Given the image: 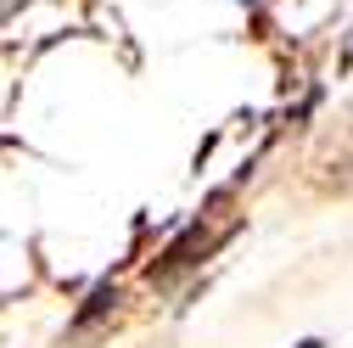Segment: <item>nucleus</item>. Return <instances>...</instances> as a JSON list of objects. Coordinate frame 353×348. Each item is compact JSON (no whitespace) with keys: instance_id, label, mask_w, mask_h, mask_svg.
I'll return each mask as SVG.
<instances>
[{"instance_id":"obj_1","label":"nucleus","mask_w":353,"mask_h":348,"mask_svg":"<svg viewBox=\"0 0 353 348\" xmlns=\"http://www.w3.org/2000/svg\"><path fill=\"white\" fill-rule=\"evenodd\" d=\"M118 303H123V287L107 276V281H96L90 292L79 298V309L68 315V331H90V326H101L107 315H118Z\"/></svg>"},{"instance_id":"obj_2","label":"nucleus","mask_w":353,"mask_h":348,"mask_svg":"<svg viewBox=\"0 0 353 348\" xmlns=\"http://www.w3.org/2000/svg\"><path fill=\"white\" fill-rule=\"evenodd\" d=\"M202 247L208 242H202V220H196V225H185V236L174 242V247H163V258L152 264V281H174L180 270H191L196 258H202Z\"/></svg>"},{"instance_id":"obj_3","label":"nucleus","mask_w":353,"mask_h":348,"mask_svg":"<svg viewBox=\"0 0 353 348\" xmlns=\"http://www.w3.org/2000/svg\"><path fill=\"white\" fill-rule=\"evenodd\" d=\"M342 68H353V34H347V46H342Z\"/></svg>"},{"instance_id":"obj_4","label":"nucleus","mask_w":353,"mask_h":348,"mask_svg":"<svg viewBox=\"0 0 353 348\" xmlns=\"http://www.w3.org/2000/svg\"><path fill=\"white\" fill-rule=\"evenodd\" d=\"M297 348H325V342H320V337H303V342H297Z\"/></svg>"}]
</instances>
